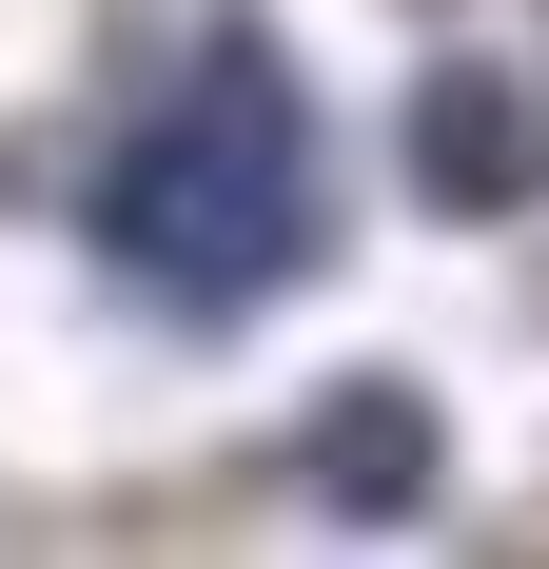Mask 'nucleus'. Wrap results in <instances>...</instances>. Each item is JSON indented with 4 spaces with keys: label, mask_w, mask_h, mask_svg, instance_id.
<instances>
[{
    "label": "nucleus",
    "mask_w": 549,
    "mask_h": 569,
    "mask_svg": "<svg viewBox=\"0 0 549 569\" xmlns=\"http://www.w3.org/2000/svg\"><path fill=\"white\" fill-rule=\"evenodd\" d=\"M315 491H333V511H412V491H432V412L392 393V373L333 393V412H315Z\"/></svg>",
    "instance_id": "nucleus-3"
},
{
    "label": "nucleus",
    "mask_w": 549,
    "mask_h": 569,
    "mask_svg": "<svg viewBox=\"0 0 549 569\" xmlns=\"http://www.w3.org/2000/svg\"><path fill=\"white\" fill-rule=\"evenodd\" d=\"M412 177H432L451 217H510L549 177V99H530V59H432L412 79Z\"/></svg>",
    "instance_id": "nucleus-2"
},
{
    "label": "nucleus",
    "mask_w": 549,
    "mask_h": 569,
    "mask_svg": "<svg viewBox=\"0 0 549 569\" xmlns=\"http://www.w3.org/2000/svg\"><path fill=\"white\" fill-rule=\"evenodd\" d=\"M79 236H99V276L158 295V315H256V295H295L315 276V99H295V59L274 40H197V79L99 158Z\"/></svg>",
    "instance_id": "nucleus-1"
}]
</instances>
